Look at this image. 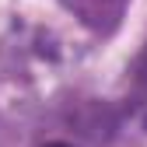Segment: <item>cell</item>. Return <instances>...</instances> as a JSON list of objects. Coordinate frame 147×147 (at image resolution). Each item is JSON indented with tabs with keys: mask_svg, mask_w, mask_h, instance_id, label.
<instances>
[{
	"mask_svg": "<svg viewBox=\"0 0 147 147\" xmlns=\"http://www.w3.org/2000/svg\"><path fill=\"white\" fill-rule=\"evenodd\" d=\"M42 147H74V144H67V140H49V144H42Z\"/></svg>",
	"mask_w": 147,
	"mask_h": 147,
	"instance_id": "7a4b0ae2",
	"label": "cell"
},
{
	"mask_svg": "<svg viewBox=\"0 0 147 147\" xmlns=\"http://www.w3.org/2000/svg\"><path fill=\"white\" fill-rule=\"evenodd\" d=\"M133 98L137 102H147V42H144V53L133 67Z\"/></svg>",
	"mask_w": 147,
	"mask_h": 147,
	"instance_id": "6da1fadb",
	"label": "cell"
},
{
	"mask_svg": "<svg viewBox=\"0 0 147 147\" xmlns=\"http://www.w3.org/2000/svg\"><path fill=\"white\" fill-rule=\"evenodd\" d=\"M144 126H147V116H144Z\"/></svg>",
	"mask_w": 147,
	"mask_h": 147,
	"instance_id": "3957f363",
	"label": "cell"
}]
</instances>
